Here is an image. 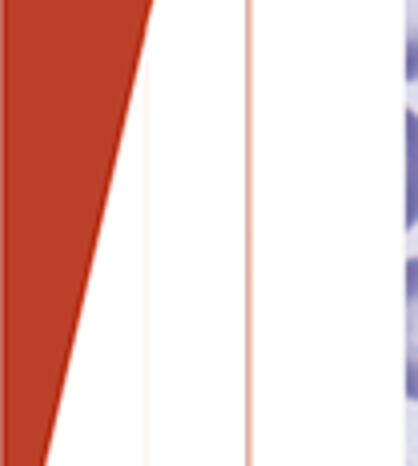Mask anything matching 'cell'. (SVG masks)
<instances>
[{
	"label": "cell",
	"mask_w": 418,
	"mask_h": 466,
	"mask_svg": "<svg viewBox=\"0 0 418 466\" xmlns=\"http://www.w3.org/2000/svg\"><path fill=\"white\" fill-rule=\"evenodd\" d=\"M406 398L418 402V258L406 261Z\"/></svg>",
	"instance_id": "obj_1"
},
{
	"label": "cell",
	"mask_w": 418,
	"mask_h": 466,
	"mask_svg": "<svg viewBox=\"0 0 418 466\" xmlns=\"http://www.w3.org/2000/svg\"><path fill=\"white\" fill-rule=\"evenodd\" d=\"M406 76L418 81V0H406Z\"/></svg>",
	"instance_id": "obj_2"
}]
</instances>
